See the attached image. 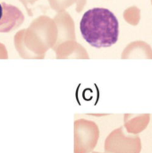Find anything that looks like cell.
Returning a JSON list of instances; mask_svg holds the SVG:
<instances>
[{
	"instance_id": "cell-3",
	"label": "cell",
	"mask_w": 152,
	"mask_h": 153,
	"mask_svg": "<svg viewBox=\"0 0 152 153\" xmlns=\"http://www.w3.org/2000/svg\"><path fill=\"white\" fill-rule=\"evenodd\" d=\"M99 138L98 126L86 119L74 122V153L91 152Z\"/></svg>"
},
{
	"instance_id": "cell-16",
	"label": "cell",
	"mask_w": 152,
	"mask_h": 153,
	"mask_svg": "<svg viewBox=\"0 0 152 153\" xmlns=\"http://www.w3.org/2000/svg\"><path fill=\"white\" fill-rule=\"evenodd\" d=\"M92 153H100V152H92Z\"/></svg>"
},
{
	"instance_id": "cell-1",
	"label": "cell",
	"mask_w": 152,
	"mask_h": 153,
	"mask_svg": "<svg viewBox=\"0 0 152 153\" xmlns=\"http://www.w3.org/2000/svg\"><path fill=\"white\" fill-rule=\"evenodd\" d=\"M57 40V27L55 21L41 15L32 21L28 29L14 36V46L24 59H43L46 52L53 48Z\"/></svg>"
},
{
	"instance_id": "cell-14",
	"label": "cell",
	"mask_w": 152,
	"mask_h": 153,
	"mask_svg": "<svg viewBox=\"0 0 152 153\" xmlns=\"http://www.w3.org/2000/svg\"><path fill=\"white\" fill-rule=\"evenodd\" d=\"M19 1H20V2H22V4L25 6V8L27 9V11H28L29 14H30V15H32V13H30V10L29 9V7H28V6H29L30 4H34L35 2H37L38 0H19Z\"/></svg>"
},
{
	"instance_id": "cell-15",
	"label": "cell",
	"mask_w": 152,
	"mask_h": 153,
	"mask_svg": "<svg viewBox=\"0 0 152 153\" xmlns=\"http://www.w3.org/2000/svg\"><path fill=\"white\" fill-rule=\"evenodd\" d=\"M3 13H4V7H3V4H0V20L3 17Z\"/></svg>"
},
{
	"instance_id": "cell-10",
	"label": "cell",
	"mask_w": 152,
	"mask_h": 153,
	"mask_svg": "<svg viewBox=\"0 0 152 153\" xmlns=\"http://www.w3.org/2000/svg\"><path fill=\"white\" fill-rule=\"evenodd\" d=\"M124 18L129 24L138 25L141 20V10L136 6L129 7L124 12Z\"/></svg>"
},
{
	"instance_id": "cell-12",
	"label": "cell",
	"mask_w": 152,
	"mask_h": 153,
	"mask_svg": "<svg viewBox=\"0 0 152 153\" xmlns=\"http://www.w3.org/2000/svg\"><path fill=\"white\" fill-rule=\"evenodd\" d=\"M8 58V53L6 50V48L4 45L0 43V59H7Z\"/></svg>"
},
{
	"instance_id": "cell-7",
	"label": "cell",
	"mask_w": 152,
	"mask_h": 153,
	"mask_svg": "<svg viewBox=\"0 0 152 153\" xmlns=\"http://www.w3.org/2000/svg\"><path fill=\"white\" fill-rule=\"evenodd\" d=\"M56 59H89V54L83 46L76 40H69L53 48Z\"/></svg>"
},
{
	"instance_id": "cell-17",
	"label": "cell",
	"mask_w": 152,
	"mask_h": 153,
	"mask_svg": "<svg viewBox=\"0 0 152 153\" xmlns=\"http://www.w3.org/2000/svg\"><path fill=\"white\" fill-rule=\"evenodd\" d=\"M151 4H152V0H151Z\"/></svg>"
},
{
	"instance_id": "cell-4",
	"label": "cell",
	"mask_w": 152,
	"mask_h": 153,
	"mask_svg": "<svg viewBox=\"0 0 152 153\" xmlns=\"http://www.w3.org/2000/svg\"><path fill=\"white\" fill-rule=\"evenodd\" d=\"M142 142L138 135H126L123 127L114 130L105 141L106 153H140Z\"/></svg>"
},
{
	"instance_id": "cell-2",
	"label": "cell",
	"mask_w": 152,
	"mask_h": 153,
	"mask_svg": "<svg viewBox=\"0 0 152 153\" xmlns=\"http://www.w3.org/2000/svg\"><path fill=\"white\" fill-rule=\"evenodd\" d=\"M80 30L82 38L96 48L115 45L119 37V22L116 15L107 8L88 10L82 17Z\"/></svg>"
},
{
	"instance_id": "cell-13",
	"label": "cell",
	"mask_w": 152,
	"mask_h": 153,
	"mask_svg": "<svg viewBox=\"0 0 152 153\" xmlns=\"http://www.w3.org/2000/svg\"><path fill=\"white\" fill-rule=\"evenodd\" d=\"M86 1L87 0H77V2H76V12L77 13H81L83 10L84 6L86 4Z\"/></svg>"
},
{
	"instance_id": "cell-9",
	"label": "cell",
	"mask_w": 152,
	"mask_h": 153,
	"mask_svg": "<svg viewBox=\"0 0 152 153\" xmlns=\"http://www.w3.org/2000/svg\"><path fill=\"white\" fill-rule=\"evenodd\" d=\"M150 114H125L124 117L125 127L129 134H138L144 131L150 123Z\"/></svg>"
},
{
	"instance_id": "cell-8",
	"label": "cell",
	"mask_w": 152,
	"mask_h": 153,
	"mask_svg": "<svg viewBox=\"0 0 152 153\" xmlns=\"http://www.w3.org/2000/svg\"><path fill=\"white\" fill-rule=\"evenodd\" d=\"M122 59H152L151 47L142 40L130 43L122 52Z\"/></svg>"
},
{
	"instance_id": "cell-5",
	"label": "cell",
	"mask_w": 152,
	"mask_h": 153,
	"mask_svg": "<svg viewBox=\"0 0 152 153\" xmlns=\"http://www.w3.org/2000/svg\"><path fill=\"white\" fill-rule=\"evenodd\" d=\"M54 21L57 27V40L55 47L69 40H76L74 22L67 12L57 13Z\"/></svg>"
},
{
	"instance_id": "cell-6",
	"label": "cell",
	"mask_w": 152,
	"mask_h": 153,
	"mask_svg": "<svg viewBox=\"0 0 152 153\" xmlns=\"http://www.w3.org/2000/svg\"><path fill=\"white\" fill-rule=\"evenodd\" d=\"M4 7L3 17L0 20V32H9L21 26L24 21L23 13L14 5L2 3Z\"/></svg>"
},
{
	"instance_id": "cell-11",
	"label": "cell",
	"mask_w": 152,
	"mask_h": 153,
	"mask_svg": "<svg viewBox=\"0 0 152 153\" xmlns=\"http://www.w3.org/2000/svg\"><path fill=\"white\" fill-rule=\"evenodd\" d=\"M77 0H48L50 7L57 13L65 12V9L76 3Z\"/></svg>"
}]
</instances>
